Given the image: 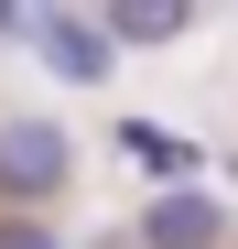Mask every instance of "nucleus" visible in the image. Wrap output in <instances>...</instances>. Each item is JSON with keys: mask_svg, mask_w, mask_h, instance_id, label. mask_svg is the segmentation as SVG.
Returning <instances> with one entry per match:
<instances>
[{"mask_svg": "<svg viewBox=\"0 0 238 249\" xmlns=\"http://www.w3.org/2000/svg\"><path fill=\"white\" fill-rule=\"evenodd\" d=\"M11 33L65 76V87H98V76H108V33H98V11H11Z\"/></svg>", "mask_w": 238, "mask_h": 249, "instance_id": "nucleus-2", "label": "nucleus"}, {"mask_svg": "<svg viewBox=\"0 0 238 249\" xmlns=\"http://www.w3.org/2000/svg\"><path fill=\"white\" fill-rule=\"evenodd\" d=\"M0 249H65L54 228H33V217H0Z\"/></svg>", "mask_w": 238, "mask_h": 249, "instance_id": "nucleus-6", "label": "nucleus"}, {"mask_svg": "<svg viewBox=\"0 0 238 249\" xmlns=\"http://www.w3.org/2000/svg\"><path fill=\"white\" fill-rule=\"evenodd\" d=\"M119 152H130L141 174H163V195H184V174L206 162V152H195L184 130H152V119H119Z\"/></svg>", "mask_w": 238, "mask_h": 249, "instance_id": "nucleus-3", "label": "nucleus"}, {"mask_svg": "<svg viewBox=\"0 0 238 249\" xmlns=\"http://www.w3.org/2000/svg\"><path fill=\"white\" fill-rule=\"evenodd\" d=\"M76 174V141L54 119H0V206H44Z\"/></svg>", "mask_w": 238, "mask_h": 249, "instance_id": "nucleus-1", "label": "nucleus"}, {"mask_svg": "<svg viewBox=\"0 0 238 249\" xmlns=\"http://www.w3.org/2000/svg\"><path fill=\"white\" fill-rule=\"evenodd\" d=\"M0 33H11V11H0Z\"/></svg>", "mask_w": 238, "mask_h": 249, "instance_id": "nucleus-7", "label": "nucleus"}, {"mask_svg": "<svg viewBox=\"0 0 238 249\" xmlns=\"http://www.w3.org/2000/svg\"><path fill=\"white\" fill-rule=\"evenodd\" d=\"M141 249H217V206L206 195H163L141 217Z\"/></svg>", "mask_w": 238, "mask_h": 249, "instance_id": "nucleus-5", "label": "nucleus"}, {"mask_svg": "<svg viewBox=\"0 0 238 249\" xmlns=\"http://www.w3.org/2000/svg\"><path fill=\"white\" fill-rule=\"evenodd\" d=\"M98 33H108V54L119 44H173V33H195V11L184 0H119V11H98Z\"/></svg>", "mask_w": 238, "mask_h": 249, "instance_id": "nucleus-4", "label": "nucleus"}]
</instances>
